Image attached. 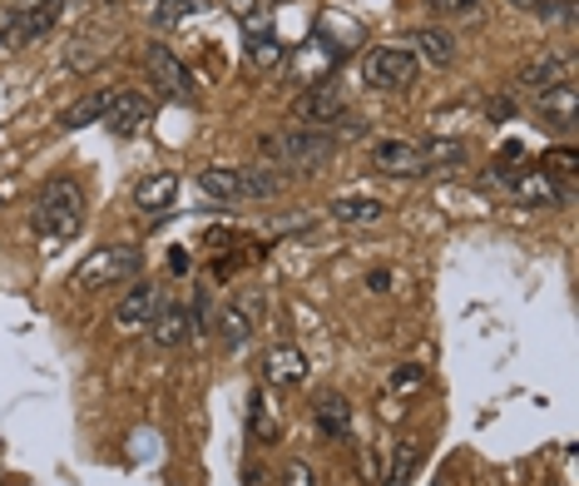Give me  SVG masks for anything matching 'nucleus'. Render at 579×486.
<instances>
[{
	"instance_id": "nucleus-1",
	"label": "nucleus",
	"mask_w": 579,
	"mask_h": 486,
	"mask_svg": "<svg viewBox=\"0 0 579 486\" xmlns=\"http://www.w3.org/2000/svg\"><path fill=\"white\" fill-rule=\"evenodd\" d=\"M85 224V194L75 179H50L35 194V228H40L45 244H65L79 234Z\"/></svg>"
},
{
	"instance_id": "nucleus-2",
	"label": "nucleus",
	"mask_w": 579,
	"mask_h": 486,
	"mask_svg": "<svg viewBox=\"0 0 579 486\" xmlns=\"http://www.w3.org/2000/svg\"><path fill=\"white\" fill-rule=\"evenodd\" d=\"M257 154L273 159V164H292V170H323V164H332L337 139L327 129L298 125V129H282V135H263Z\"/></svg>"
},
{
	"instance_id": "nucleus-3",
	"label": "nucleus",
	"mask_w": 579,
	"mask_h": 486,
	"mask_svg": "<svg viewBox=\"0 0 579 486\" xmlns=\"http://www.w3.org/2000/svg\"><path fill=\"white\" fill-rule=\"evenodd\" d=\"M139 269H144V249H139V244H110V249H95L85 263H79L75 288L95 294V288H104V283L139 278Z\"/></svg>"
},
{
	"instance_id": "nucleus-4",
	"label": "nucleus",
	"mask_w": 579,
	"mask_h": 486,
	"mask_svg": "<svg viewBox=\"0 0 579 486\" xmlns=\"http://www.w3.org/2000/svg\"><path fill=\"white\" fill-rule=\"evenodd\" d=\"M416 70H421V60L406 46H372L367 55H362V85L381 90V95L387 90L397 95V90H412L416 85Z\"/></svg>"
},
{
	"instance_id": "nucleus-5",
	"label": "nucleus",
	"mask_w": 579,
	"mask_h": 486,
	"mask_svg": "<svg viewBox=\"0 0 579 486\" xmlns=\"http://www.w3.org/2000/svg\"><path fill=\"white\" fill-rule=\"evenodd\" d=\"M144 70H149V85H154L164 100H174V104H189L193 100L189 65H184V60H178L168 46H149L144 50Z\"/></svg>"
},
{
	"instance_id": "nucleus-6",
	"label": "nucleus",
	"mask_w": 579,
	"mask_h": 486,
	"mask_svg": "<svg viewBox=\"0 0 579 486\" xmlns=\"http://www.w3.org/2000/svg\"><path fill=\"white\" fill-rule=\"evenodd\" d=\"M100 125L110 129L114 139H134L139 129L149 125V95H139V90H119V95H110V110H104Z\"/></svg>"
},
{
	"instance_id": "nucleus-7",
	"label": "nucleus",
	"mask_w": 579,
	"mask_h": 486,
	"mask_svg": "<svg viewBox=\"0 0 579 486\" xmlns=\"http://www.w3.org/2000/svg\"><path fill=\"white\" fill-rule=\"evenodd\" d=\"M575 79V55L569 50H540L534 60H525L520 65V85L525 90H550V85H569Z\"/></svg>"
},
{
	"instance_id": "nucleus-8",
	"label": "nucleus",
	"mask_w": 579,
	"mask_h": 486,
	"mask_svg": "<svg viewBox=\"0 0 579 486\" xmlns=\"http://www.w3.org/2000/svg\"><path fill=\"white\" fill-rule=\"evenodd\" d=\"M337 114H347V100H342V90H332V85H317V90L292 100V120L307 129H327Z\"/></svg>"
},
{
	"instance_id": "nucleus-9",
	"label": "nucleus",
	"mask_w": 579,
	"mask_h": 486,
	"mask_svg": "<svg viewBox=\"0 0 579 486\" xmlns=\"http://www.w3.org/2000/svg\"><path fill=\"white\" fill-rule=\"evenodd\" d=\"M154 313H159V283H134L129 294L119 298V308H114V328L139 333L154 323Z\"/></svg>"
},
{
	"instance_id": "nucleus-10",
	"label": "nucleus",
	"mask_w": 579,
	"mask_h": 486,
	"mask_svg": "<svg viewBox=\"0 0 579 486\" xmlns=\"http://www.w3.org/2000/svg\"><path fill=\"white\" fill-rule=\"evenodd\" d=\"M511 194L520 199V204H575V189L559 184L545 164H540V170H520V179H515Z\"/></svg>"
},
{
	"instance_id": "nucleus-11",
	"label": "nucleus",
	"mask_w": 579,
	"mask_h": 486,
	"mask_svg": "<svg viewBox=\"0 0 579 486\" xmlns=\"http://www.w3.org/2000/svg\"><path fill=\"white\" fill-rule=\"evenodd\" d=\"M372 170L377 174H391V179H421V149L406 145V139H381L372 149Z\"/></svg>"
},
{
	"instance_id": "nucleus-12",
	"label": "nucleus",
	"mask_w": 579,
	"mask_h": 486,
	"mask_svg": "<svg viewBox=\"0 0 579 486\" xmlns=\"http://www.w3.org/2000/svg\"><path fill=\"white\" fill-rule=\"evenodd\" d=\"M307 377V352L292 348V342H278V348H267L263 358V383L273 387H298Z\"/></svg>"
},
{
	"instance_id": "nucleus-13",
	"label": "nucleus",
	"mask_w": 579,
	"mask_h": 486,
	"mask_svg": "<svg viewBox=\"0 0 579 486\" xmlns=\"http://www.w3.org/2000/svg\"><path fill=\"white\" fill-rule=\"evenodd\" d=\"M412 55L426 60L431 70H445V65H456V35L445 30V25H421V30L412 35Z\"/></svg>"
},
{
	"instance_id": "nucleus-14",
	"label": "nucleus",
	"mask_w": 579,
	"mask_h": 486,
	"mask_svg": "<svg viewBox=\"0 0 579 486\" xmlns=\"http://www.w3.org/2000/svg\"><path fill=\"white\" fill-rule=\"evenodd\" d=\"M312 422H317V432H323L327 441H342L347 432H352V402H347L342 392H323L312 402Z\"/></svg>"
},
{
	"instance_id": "nucleus-15",
	"label": "nucleus",
	"mask_w": 579,
	"mask_h": 486,
	"mask_svg": "<svg viewBox=\"0 0 579 486\" xmlns=\"http://www.w3.org/2000/svg\"><path fill=\"white\" fill-rule=\"evenodd\" d=\"M534 104H540V114L545 120H555L559 129H575V120H579V90H575V79L569 85H550V90H540L534 95Z\"/></svg>"
},
{
	"instance_id": "nucleus-16",
	"label": "nucleus",
	"mask_w": 579,
	"mask_h": 486,
	"mask_svg": "<svg viewBox=\"0 0 579 486\" xmlns=\"http://www.w3.org/2000/svg\"><path fill=\"white\" fill-rule=\"evenodd\" d=\"M189 333H193L189 308H184V303H159L154 323H149V338H154L159 348H178V342L189 338Z\"/></svg>"
},
{
	"instance_id": "nucleus-17",
	"label": "nucleus",
	"mask_w": 579,
	"mask_h": 486,
	"mask_svg": "<svg viewBox=\"0 0 579 486\" xmlns=\"http://www.w3.org/2000/svg\"><path fill=\"white\" fill-rule=\"evenodd\" d=\"M178 194V174H149L139 189H134V209L139 214H164Z\"/></svg>"
},
{
	"instance_id": "nucleus-18",
	"label": "nucleus",
	"mask_w": 579,
	"mask_h": 486,
	"mask_svg": "<svg viewBox=\"0 0 579 486\" xmlns=\"http://www.w3.org/2000/svg\"><path fill=\"white\" fill-rule=\"evenodd\" d=\"M421 149V170L426 174H436V170H461V164H466V139H426V145H416Z\"/></svg>"
},
{
	"instance_id": "nucleus-19",
	"label": "nucleus",
	"mask_w": 579,
	"mask_h": 486,
	"mask_svg": "<svg viewBox=\"0 0 579 486\" xmlns=\"http://www.w3.org/2000/svg\"><path fill=\"white\" fill-rule=\"evenodd\" d=\"M253 313H257V298H248V303H234V308H223V313H218V338L228 342V348H243L248 333L257 328Z\"/></svg>"
},
{
	"instance_id": "nucleus-20",
	"label": "nucleus",
	"mask_w": 579,
	"mask_h": 486,
	"mask_svg": "<svg viewBox=\"0 0 579 486\" xmlns=\"http://www.w3.org/2000/svg\"><path fill=\"white\" fill-rule=\"evenodd\" d=\"M104 110H110V90H89L60 114V129H85V125H100Z\"/></svg>"
},
{
	"instance_id": "nucleus-21",
	"label": "nucleus",
	"mask_w": 579,
	"mask_h": 486,
	"mask_svg": "<svg viewBox=\"0 0 579 486\" xmlns=\"http://www.w3.org/2000/svg\"><path fill=\"white\" fill-rule=\"evenodd\" d=\"M282 189V174H273L267 164H248V170H238V199H273V194Z\"/></svg>"
},
{
	"instance_id": "nucleus-22",
	"label": "nucleus",
	"mask_w": 579,
	"mask_h": 486,
	"mask_svg": "<svg viewBox=\"0 0 579 486\" xmlns=\"http://www.w3.org/2000/svg\"><path fill=\"white\" fill-rule=\"evenodd\" d=\"M199 189L209 194V199H218V204H243V199H238V170H228V164H209V170L199 174Z\"/></svg>"
},
{
	"instance_id": "nucleus-23",
	"label": "nucleus",
	"mask_w": 579,
	"mask_h": 486,
	"mask_svg": "<svg viewBox=\"0 0 579 486\" xmlns=\"http://www.w3.org/2000/svg\"><path fill=\"white\" fill-rule=\"evenodd\" d=\"M248 55H253L257 70H263V65H282V60H288V46H282L273 30H253V35H248Z\"/></svg>"
},
{
	"instance_id": "nucleus-24",
	"label": "nucleus",
	"mask_w": 579,
	"mask_h": 486,
	"mask_svg": "<svg viewBox=\"0 0 579 486\" xmlns=\"http://www.w3.org/2000/svg\"><path fill=\"white\" fill-rule=\"evenodd\" d=\"M337 219H342V224H377L381 214H387V204H381V199H367V194H362V199H337V209H332Z\"/></svg>"
},
{
	"instance_id": "nucleus-25",
	"label": "nucleus",
	"mask_w": 579,
	"mask_h": 486,
	"mask_svg": "<svg viewBox=\"0 0 579 486\" xmlns=\"http://www.w3.org/2000/svg\"><path fill=\"white\" fill-rule=\"evenodd\" d=\"M149 5V15L154 21H189V15H199V11H209V5H199V0H144Z\"/></svg>"
},
{
	"instance_id": "nucleus-26",
	"label": "nucleus",
	"mask_w": 579,
	"mask_h": 486,
	"mask_svg": "<svg viewBox=\"0 0 579 486\" xmlns=\"http://www.w3.org/2000/svg\"><path fill=\"white\" fill-rule=\"evenodd\" d=\"M416 472V441H401L397 457H391V472H387V486H406Z\"/></svg>"
},
{
	"instance_id": "nucleus-27",
	"label": "nucleus",
	"mask_w": 579,
	"mask_h": 486,
	"mask_svg": "<svg viewBox=\"0 0 579 486\" xmlns=\"http://www.w3.org/2000/svg\"><path fill=\"white\" fill-rule=\"evenodd\" d=\"M248 432H253V441H273V418L263 412V392H253L248 397Z\"/></svg>"
},
{
	"instance_id": "nucleus-28",
	"label": "nucleus",
	"mask_w": 579,
	"mask_h": 486,
	"mask_svg": "<svg viewBox=\"0 0 579 486\" xmlns=\"http://www.w3.org/2000/svg\"><path fill=\"white\" fill-rule=\"evenodd\" d=\"M540 21H550V25H575V0H545V5H540Z\"/></svg>"
},
{
	"instance_id": "nucleus-29",
	"label": "nucleus",
	"mask_w": 579,
	"mask_h": 486,
	"mask_svg": "<svg viewBox=\"0 0 579 486\" xmlns=\"http://www.w3.org/2000/svg\"><path fill=\"white\" fill-rule=\"evenodd\" d=\"M421 383H426V367H416V362H406V367H397V373H391V387H397V392L421 387Z\"/></svg>"
},
{
	"instance_id": "nucleus-30",
	"label": "nucleus",
	"mask_w": 579,
	"mask_h": 486,
	"mask_svg": "<svg viewBox=\"0 0 579 486\" xmlns=\"http://www.w3.org/2000/svg\"><path fill=\"white\" fill-rule=\"evenodd\" d=\"M431 5L441 15H480V5H486V0H431Z\"/></svg>"
},
{
	"instance_id": "nucleus-31",
	"label": "nucleus",
	"mask_w": 579,
	"mask_h": 486,
	"mask_svg": "<svg viewBox=\"0 0 579 486\" xmlns=\"http://www.w3.org/2000/svg\"><path fill=\"white\" fill-rule=\"evenodd\" d=\"M575 164H579L575 149H555V154H545V170L550 174H575Z\"/></svg>"
},
{
	"instance_id": "nucleus-32",
	"label": "nucleus",
	"mask_w": 579,
	"mask_h": 486,
	"mask_svg": "<svg viewBox=\"0 0 579 486\" xmlns=\"http://www.w3.org/2000/svg\"><path fill=\"white\" fill-rule=\"evenodd\" d=\"M515 110H520V104H515L511 95H495V100L486 104V114H490V120H515Z\"/></svg>"
},
{
	"instance_id": "nucleus-33",
	"label": "nucleus",
	"mask_w": 579,
	"mask_h": 486,
	"mask_svg": "<svg viewBox=\"0 0 579 486\" xmlns=\"http://www.w3.org/2000/svg\"><path fill=\"white\" fill-rule=\"evenodd\" d=\"M282 486H317V476H312L302 462H292V466H288V482H282Z\"/></svg>"
},
{
	"instance_id": "nucleus-34",
	"label": "nucleus",
	"mask_w": 579,
	"mask_h": 486,
	"mask_svg": "<svg viewBox=\"0 0 579 486\" xmlns=\"http://www.w3.org/2000/svg\"><path fill=\"white\" fill-rule=\"evenodd\" d=\"M367 288H372V294H387V288H391V273L387 269H372L367 273Z\"/></svg>"
},
{
	"instance_id": "nucleus-35",
	"label": "nucleus",
	"mask_w": 579,
	"mask_h": 486,
	"mask_svg": "<svg viewBox=\"0 0 579 486\" xmlns=\"http://www.w3.org/2000/svg\"><path fill=\"white\" fill-rule=\"evenodd\" d=\"M511 5H525V11H540V5H545V0H511Z\"/></svg>"
},
{
	"instance_id": "nucleus-36",
	"label": "nucleus",
	"mask_w": 579,
	"mask_h": 486,
	"mask_svg": "<svg viewBox=\"0 0 579 486\" xmlns=\"http://www.w3.org/2000/svg\"><path fill=\"white\" fill-rule=\"evenodd\" d=\"M25 5H40V0H11V11H25Z\"/></svg>"
},
{
	"instance_id": "nucleus-37",
	"label": "nucleus",
	"mask_w": 579,
	"mask_h": 486,
	"mask_svg": "<svg viewBox=\"0 0 579 486\" xmlns=\"http://www.w3.org/2000/svg\"><path fill=\"white\" fill-rule=\"evenodd\" d=\"M199 5H209V0H199Z\"/></svg>"
},
{
	"instance_id": "nucleus-38",
	"label": "nucleus",
	"mask_w": 579,
	"mask_h": 486,
	"mask_svg": "<svg viewBox=\"0 0 579 486\" xmlns=\"http://www.w3.org/2000/svg\"><path fill=\"white\" fill-rule=\"evenodd\" d=\"M174 486H178V482H174Z\"/></svg>"
}]
</instances>
